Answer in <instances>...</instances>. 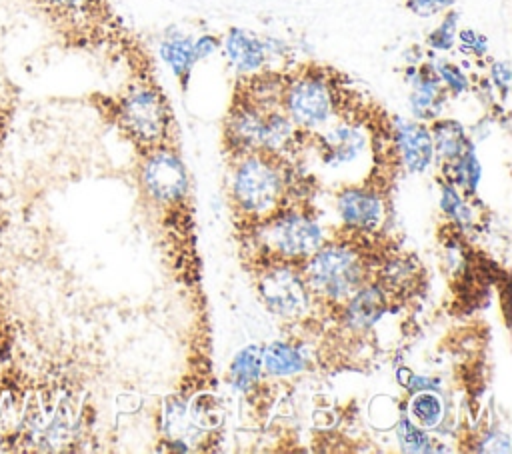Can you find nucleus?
<instances>
[{
	"label": "nucleus",
	"mask_w": 512,
	"mask_h": 454,
	"mask_svg": "<svg viewBox=\"0 0 512 454\" xmlns=\"http://www.w3.org/2000/svg\"><path fill=\"white\" fill-rule=\"evenodd\" d=\"M262 370V350L256 344L244 346L230 364V382L236 390H248L256 384Z\"/></svg>",
	"instance_id": "6ab92c4d"
},
{
	"label": "nucleus",
	"mask_w": 512,
	"mask_h": 454,
	"mask_svg": "<svg viewBox=\"0 0 512 454\" xmlns=\"http://www.w3.org/2000/svg\"><path fill=\"white\" fill-rule=\"evenodd\" d=\"M442 208L446 210L448 216H452L458 222H468L470 220L468 208L464 206V202L458 196V192L454 190V186H444L442 188Z\"/></svg>",
	"instance_id": "a878e982"
},
{
	"label": "nucleus",
	"mask_w": 512,
	"mask_h": 454,
	"mask_svg": "<svg viewBox=\"0 0 512 454\" xmlns=\"http://www.w3.org/2000/svg\"><path fill=\"white\" fill-rule=\"evenodd\" d=\"M366 146V138L358 126L352 122L330 126L318 136V152L322 160L330 166H340L352 162Z\"/></svg>",
	"instance_id": "ddd939ff"
},
{
	"label": "nucleus",
	"mask_w": 512,
	"mask_h": 454,
	"mask_svg": "<svg viewBox=\"0 0 512 454\" xmlns=\"http://www.w3.org/2000/svg\"><path fill=\"white\" fill-rule=\"evenodd\" d=\"M448 90L436 74L432 64H424L416 70L410 92V108L420 120H434L442 112Z\"/></svg>",
	"instance_id": "4468645a"
},
{
	"label": "nucleus",
	"mask_w": 512,
	"mask_h": 454,
	"mask_svg": "<svg viewBox=\"0 0 512 454\" xmlns=\"http://www.w3.org/2000/svg\"><path fill=\"white\" fill-rule=\"evenodd\" d=\"M266 110L250 102L248 98H240L238 104L230 108L226 118L224 136L228 148L238 156L250 154L262 148V126H264Z\"/></svg>",
	"instance_id": "1a4fd4ad"
},
{
	"label": "nucleus",
	"mask_w": 512,
	"mask_h": 454,
	"mask_svg": "<svg viewBox=\"0 0 512 454\" xmlns=\"http://www.w3.org/2000/svg\"><path fill=\"white\" fill-rule=\"evenodd\" d=\"M456 24H458V14H456L454 10L446 12V16H444V20L438 24V28H434V30L428 34V38H426L428 46H432V48H436V50H448V48H452L454 38H456Z\"/></svg>",
	"instance_id": "b1692460"
},
{
	"label": "nucleus",
	"mask_w": 512,
	"mask_h": 454,
	"mask_svg": "<svg viewBox=\"0 0 512 454\" xmlns=\"http://www.w3.org/2000/svg\"><path fill=\"white\" fill-rule=\"evenodd\" d=\"M430 136H432V144H434V154L448 164L472 146L466 138L464 126L456 120H436L434 118V122L430 126Z\"/></svg>",
	"instance_id": "f3484780"
},
{
	"label": "nucleus",
	"mask_w": 512,
	"mask_h": 454,
	"mask_svg": "<svg viewBox=\"0 0 512 454\" xmlns=\"http://www.w3.org/2000/svg\"><path fill=\"white\" fill-rule=\"evenodd\" d=\"M336 208L342 222L350 230L370 232L374 230L384 214L382 198L370 188H346L336 198Z\"/></svg>",
	"instance_id": "9b49d317"
},
{
	"label": "nucleus",
	"mask_w": 512,
	"mask_h": 454,
	"mask_svg": "<svg viewBox=\"0 0 512 454\" xmlns=\"http://www.w3.org/2000/svg\"><path fill=\"white\" fill-rule=\"evenodd\" d=\"M492 78L496 88H500L502 96L508 94V84H510V66L508 62H494L492 64Z\"/></svg>",
	"instance_id": "c756f323"
},
{
	"label": "nucleus",
	"mask_w": 512,
	"mask_h": 454,
	"mask_svg": "<svg viewBox=\"0 0 512 454\" xmlns=\"http://www.w3.org/2000/svg\"><path fill=\"white\" fill-rule=\"evenodd\" d=\"M396 432H398V442L406 452H428L432 448L426 432L408 418L400 420Z\"/></svg>",
	"instance_id": "5701e85b"
},
{
	"label": "nucleus",
	"mask_w": 512,
	"mask_h": 454,
	"mask_svg": "<svg viewBox=\"0 0 512 454\" xmlns=\"http://www.w3.org/2000/svg\"><path fill=\"white\" fill-rule=\"evenodd\" d=\"M436 74H438V78L442 80L444 88H446L448 92H452L454 96H458V94H462V92L468 90L466 74H464L456 64L446 62V60H440V62L436 64Z\"/></svg>",
	"instance_id": "393cba45"
},
{
	"label": "nucleus",
	"mask_w": 512,
	"mask_h": 454,
	"mask_svg": "<svg viewBox=\"0 0 512 454\" xmlns=\"http://www.w3.org/2000/svg\"><path fill=\"white\" fill-rule=\"evenodd\" d=\"M228 60L238 72H256L266 62V44L242 28H230L224 38Z\"/></svg>",
	"instance_id": "2eb2a0df"
},
{
	"label": "nucleus",
	"mask_w": 512,
	"mask_h": 454,
	"mask_svg": "<svg viewBox=\"0 0 512 454\" xmlns=\"http://www.w3.org/2000/svg\"><path fill=\"white\" fill-rule=\"evenodd\" d=\"M410 416L420 428H434L442 420V400L434 392L420 390L410 400Z\"/></svg>",
	"instance_id": "412c9836"
},
{
	"label": "nucleus",
	"mask_w": 512,
	"mask_h": 454,
	"mask_svg": "<svg viewBox=\"0 0 512 454\" xmlns=\"http://www.w3.org/2000/svg\"><path fill=\"white\" fill-rule=\"evenodd\" d=\"M452 164V172H454V182L458 188H462L464 192L472 194L478 186L480 180V164L474 156L472 146L468 150H464L456 160L450 162Z\"/></svg>",
	"instance_id": "4be33fe9"
},
{
	"label": "nucleus",
	"mask_w": 512,
	"mask_h": 454,
	"mask_svg": "<svg viewBox=\"0 0 512 454\" xmlns=\"http://www.w3.org/2000/svg\"><path fill=\"white\" fill-rule=\"evenodd\" d=\"M20 90L16 82L8 76L4 62L0 60V154L8 142L10 130L16 120V108L20 100Z\"/></svg>",
	"instance_id": "aec40b11"
},
{
	"label": "nucleus",
	"mask_w": 512,
	"mask_h": 454,
	"mask_svg": "<svg viewBox=\"0 0 512 454\" xmlns=\"http://www.w3.org/2000/svg\"><path fill=\"white\" fill-rule=\"evenodd\" d=\"M72 48H98L114 20L108 0H24Z\"/></svg>",
	"instance_id": "7ed1b4c3"
},
{
	"label": "nucleus",
	"mask_w": 512,
	"mask_h": 454,
	"mask_svg": "<svg viewBox=\"0 0 512 454\" xmlns=\"http://www.w3.org/2000/svg\"><path fill=\"white\" fill-rule=\"evenodd\" d=\"M336 88L314 70L286 78L280 108L300 130L324 126L336 114Z\"/></svg>",
	"instance_id": "423d86ee"
},
{
	"label": "nucleus",
	"mask_w": 512,
	"mask_h": 454,
	"mask_svg": "<svg viewBox=\"0 0 512 454\" xmlns=\"http://www.w3.org/2000/svg\"><path fill=\"white\" fill-rule=\"evenodd\" d=\"M454 4V0H406V8L416 16H432L438 12L448 10Z\"/></svg>",
	"instance_id": "bb28decb"
},
{
	"label": "nucleus",
	"mask_w": 512,
	"mask_h": 454,
	"mask_svg": "<svg viewBox=\"0 0 512 454\" xmlns=\"http://www.w3.org/2000/svg\"><path fill=\"white\" fill-rule=\"evenodd\" d=\"M160 56L170 66L174 76L180 80L182 88H186L190 70H192L194 62H196L194 40L190 36H186V34L170 32L162 40V44H160Z\"/></svg>",
	"instance_id": "dca6fc26"
},
{
	"label": "nucleus",
	"mask_w": 512,
	"mask_h": 454,
	"mask_svg": "<svg viewBox=\"0 0 512 454\" xmlns=\"http://www.w3.org/2000/svg\"><path fill=\"white\" fill-rule=\"evenodd\" d=\"M218 46H220V38H216L212 34L200 36L198 40H194V56H196V60H202V58L210 56L212 52H216Z\"/></svg>",
	"instance_id": "c85d7f7f"
},
{
	"label": "nucleus",
	"mask_w": 512,
	"mask_h": 454,
	"mask_svg": "<svg viewBox=\"0 0 512 454\" xmlns=\"http://www.w3.org/2000/svg\"><path fill=\"white\" fill-rule=\"evenodd\" d=\"M142 186L160 206L180 204L188 192V176L180 158L168 148L146 152L142 166Z\"/></svg>",
	"instance_id": "6e6552de"
},
{
	"label": "nucleus",
	"mask_w": 512,
	"mask_h": 454,
	"mask_svg": "<svg viewBox=\"0 0 512 454\" xmlns=\"http://www.w3.org/2000/svg\"><path fill=\"white\" fill-rule=\"evenodd\" d=\"M460 42H462V52H470L476 56L486 54V38L470 28L460 30Z\"/></svg>",
	"instance_id": "cd10ccee"
},
{
	"label": "nucleus",
	"mask_w": 512,
	"mask_h": 454,
	"mask_svg": "<svg viewBox=\"0 0 512 454\" xmlns=\"http://www.w3.org/2000/svg\"><path fill=\"white\" fill-rule=\"evenodd\" d=\"M304 366L302 352L286 342H272L262 350V368L272 376H292L302 372Z\"/></svg>",
	"instance_id": "a211bd4d"
},
{
	"label": "nucleus",
	"mask_w": 512,
	"mask_h": 454,
	"mask_svg": "<svg viewBox=\"0 0 512 454\" xmlns=\"http://www.w3.org/2000/svg\"><path fill=\"white\" fill-rule=\"evenodd\" d=\"M258 292L268 310L284 320L302 318L314 298L296 262H272L266 266L258 278Z\"/></svg>",
	"instance_id": "0eeeda50"
},
{
	"label": "nucleus",
	"mask_w": 512,
	"mask_h": 454,
	"mask_svg": "<svg viewBox=\"0 0 512 454\" xmlns=\"http://www.w3.org/2000/svg\"><path fill=\"white\" fill-rule=\"evenodd\" d=\"M314 298L344 302L368 282V262L364 252L352 242L322 244L302 266Z\"/></svg>",
	"instance_id": "f257e3e1"
},
{
	"label": "nucleus",
	"mask_w": 512,
	"mask_h": 454,
	"mask_svg": "<svg viewBox=\"0 0 512 454\" xmlns=\"http://www.w3.org/2000/svg\"><path fill=\"white\" fill-rule=\"evenodd\" d=\"M112 118L144 152L166 148L164 142L172 134L170 106L154 84L130 86L114 104Z\"/></svg>",
	"instance_id": "20e7f679"
},
{
	"label": "nucleus",
	"mask_w": 512,
	"mask_h": 454,
	"mask_svg": "<svg viewBox=\"0 0 512 454\" xmlns=\"http://www.w3.org/2000/svg\"><path fill=\"white\" fill-rule=\"evenodd\" d=\"M286 190V174L280 154L266 150H254L238 158V164L232 172L230 194L234 206L250 216L264 218L280 204Z\"/></svg>",
	"instance_id": "f03ea898"
},
{
	"label": "nucleus",
	"mask_w": 512,
	"mask_h": 454,
	"mask_svg": "<svg viewBox=\"0 0 512 454\" xmlns=\"http://www.w3.org/2000/svg\"><path fill=\"white\" fill-rule=\"evenodd\" d=\"M258 222L256 240L272 262L300 264L324 244L320 224L300 208L280 206Z\"/></svg>",
	"instance_id": "39448f33"
},
{
	"label": "nucleus",
	"mask_w": 512,
	"mask_h": 454,
	"mask_svg": "<svg viewBox=\"0 0 512 454\" xmlns=\"http://www.w3.org/2000/svg\"><path fill=\"white\" fill-rule=\"evenodd\" d=\"M392 140L402 166L408 172H424L434 158L430 128L420 122L396 118L392 124Z\"/></svg>",
	"instance_id": "9d476101"
},
{
	"label": "nucleus",
	"mask_w": 512,
	"mask_h": 454,
	"mask_svg": "<svg viewBox=\"0 0 512 454\" xmlns=\"http://www.w3.org/2000/svg\"><path fill=\"white\" fill-rule=\"evenodd\" d=\"M342 306H344L342 320L348 326V330L366 332L386 312V306H388L386 286H382L380 282H370V284L366 282L348 300H344Z\"/></svg>",
	"instance_id": "f8f14e48"
}]
</instances>
